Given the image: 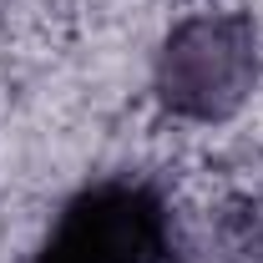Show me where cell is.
<instances>
[{"label":"cell","instance_id":"6da1fadb","mask_svg":"<svg viewBox=\"0 0 263 263\" xmlns=\"http://www.w3.org/2000/svg\"><path fill=\"white\" fill-rule=\"evenodd\" d=\"M157 101L182 122H223L258 86V31L238 10H208L157 51Z\"/></svg>","mask_w":263,"mask_h":263},{"label":"cell","instance_id":"7a4b0ae2","mask_svg":"<svg viewBox=\"0 0 263 263\" xmlns=\"http://www.w3.org/2000/svg\"><path fill=\"white\" fill-rule=\"evenodd\" d=\"M31 263H172V213L147 182H91L56 213Z\"/></svg>","mask_w":263,"mask_h":263},{"label":"cell","instance_id":"3957f363","mask_svg":"<svg viewBox=\"0 0 263 263\" xmlns=\"http://www.w3.org/2000/svg\"><path fill=\"white\" fill-rule=\"evenodd\" d=\"M228 253H233V263H263V202H253L243 213V223L228 238Z\"/></svg>","mask_w":263,"mask_h":263}]
</instances>
